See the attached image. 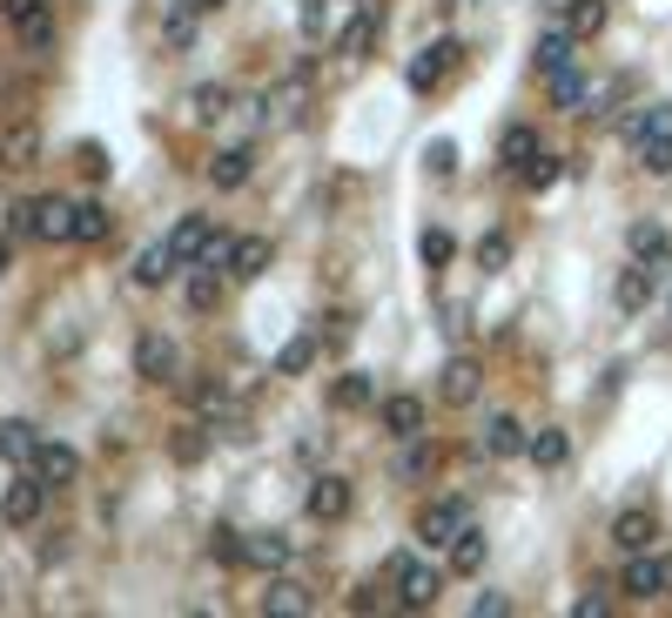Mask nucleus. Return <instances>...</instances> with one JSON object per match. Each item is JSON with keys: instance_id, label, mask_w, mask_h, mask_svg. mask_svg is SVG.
I'll use <instances>...</instances> for the list:
<instances>
[{"instance_id": "f257e3e1", "label": "nucleus", "mask_w": 672, "mask_h": 618, "mask_svg": "<svg viewBox=\"0 0 672 618\" xmlns=\"http://www.w3.org/2000/svg\"><path fill=\"white\" fill-rule=\"evenodd\" d=\"M384 578L397 585V605H403V611H431V605H438V591H444V572H438V565H424L417 552H390Z\"/></svg>"}, {"instance_id": "f03ea898", "label": "nucleus", "mask_w": 672, "mask_h": 618, "mask_svg": "<svg viewBox=\"0 0 672 618\" xmlns=\"http://www.w3.org/2000/svg\"><path fill=\"white\" fill-rule=\"evenodd\" d=\"M464 524H477V517H471V497H431L424 511H417L410 532H417V545H424V552H451Z\"/></svg>"}, {"instance_id": "7ed1b4c3", "label": "nucleus", "mask_w": 672, "mask_h": 618, "mask_svg": "<svg viewBox=\"0 0 672 618\" xmlns=\"http://www.w3.org/2000/svg\"><path fill=\"white\" fill-rule=\"evenodd\" d=\"M0 21L28 41V54H54V8L48 0H0Z\"/></svg>"}, {"instance_id": "20e7f679", "label": "nucleus", "mask_w": 672, "mask_h": 618, "mask_svg": "<svg viewBox=\"0 0 672 618\" xmlns=\"http://www.w3.org/2000/svg\"><path fill=\"white\" fill-rule=\"evenodd\" d=\"M135 377H141V384H176V377H182V357H176V336H161V329H148V336L135 343Z\"/></svg>"}, {"instance_id": "39448f33", "label": "nucleus", "mask_w": 672, "mask_h": 618, "mask_svg": "<svg viewBox=\"0 0 672 618\" xmlns=\"http://www.w3.org/2000/svg\"><path fill=\"white\" fill-rule=\"evenodd\" d=\"M619 591L626 598H659L665 591V552H626V565H619Z\"/></svg>"}, {"instance_id": "423d86ee", "label": "nucleus", "mask_w": 672, "mask_h": 618, "mask_svg": "<svg viewBox=\"0 0 672 618\" xmlns=\"http://www.w3.org/2000/svg\"><path fill=\"white\" fill-rule=\"evenodd\" d=\"M41 504H48V484H41L34 471H21L8 491H0V524H14V532H21V524L41 517Z\"/></svg>"}, {"instance_id": "0eeeda50", "label": "nucleus", "mask_w": 672, "mask_h": 618, "mask_svg": "<svg viewBox=\"0 0 672 618\" xmlns=\"http://www.w3.org/2000/svg\"><path fill=\"white\" fill-rule=\"evenodd\" d=\"M484 458H497V464H512V458H525V444H532V430L512 417V410H497V417H484Z\"/></svg>"}, {"instance_id": "6e6552de", "label": "nucleus", "mask_w": 672, "mask_h": 618, "mask_svg": "<svg viewBox=\"0 0 672 618\" xmlns=\"http://www.w3.org/2000/svg\"><path fill=\"white\" fill-rule=\"evenodd\" d=\"M309 95H316V81H309V67H296L290 81H276L270 95H263V115H270V122H303Z\"/></svg>"}, {"instance_id": "1a4fd4ad", "label": "nucleus", "mask_w": 672, "mask_h": 618, "mask_svg": "<svg viewBox=\"0 0 672 618\" xmlns=\"http://www.w3.org/2000/svg\"><path fill=\"white\" fill-rule=\"evenodd\" d=\"M350 504H357V491H350V478H344V471H323V478L309 484V517H316V524L350 517Z\"/></svg>"}, {"instance_id": "9d476101", "label": "nucleus", "mask_w": 672, "mask_h": 618, "mask_svg": "<svg viewBox=\"0 0 672 618\" xmlns=\"http://www.w3.org/2000/svg\"><path fill=\"white\" fill-rule=\"evenodd\" d=\"M626 249H632V262H645V270H665V262H672V229L652 222V216H639L626 229Z\"/></svg>"}, {"instance_id": "9b49d317", "label": "nucleus", "mask_w": 672, "mask_h": 618, "mask_svg": "<svg viewBox=\"0 0 672 618\" xmlns=\"http://www.w3.org/2000/svg\"><path fill=\"white\" fill-rule=\"evenodd\" d=\"M477 390H484V364H477V357H451L444 377H438V397H444L451 410H464V404H477Z\"/></svg>"}, {"instance_id": "f8f14e48", "label": "nucleus", "mask_w": 672, "mask_h": 618, "mask_svg": "<svg viewBox=\"0 0 672 618\" xmlns=\"http://www.w3.org/2000/svg\"><path fill=\"white\" fill-rule=\"evenodd\" d=\"M249 175H256V142H235V148L209 155V189H242Z\"/></svg>"}, {"instance_id": "ddd939ff", "label": "nucleus", "mask_w": 672, "mask_h": 618, "mask_svg": "<svg viewBox=\"0 0 672 618\" xmlns=\"http://www.w3.org/2000/svg\"><path fill=\"white\" fill-rule=\"evenodd\" d=\"M377 417H384V430L397 437V444H403V437H424V397H410V390H390L377 404Z\"/></svg>"}, {"instance_id": "4468645a", "label": "nucleus", "mask_w": 672, "mask_h": 618, "mask_svg": "<svg viewBox=\"0 0 672 618\" xmlns=\"http://www.w3.org/2000/svg\"><path fill=\"white\" fill-rule=\"evenodd\" d=\"M612 545H619V552H652V545H659V517H652L645 504H626V511L612 517Z\"/></svg>"}, {"instance_id": "2eb2a0df", "label": "nucleus", "mask_w": 672, "mask_h": 618, "mask_svg": "<svg viewBox=\"0 0 672 618\" xmlns=\"http://www.w3.org/2000/svg\"><path fill=\"white\" fill-rule=\"evenodd\" d=\"M34 478H41L48 491H67V484L81 478V451H74V444H48V437H41V451H34Z\"/></svg>"}, {"instance_id": "dca6fc26", "label": "nucleus", "mask_w": 672, "mask_h": 618, "mask_svg": "<svg viewBox=\"0 0 672 618\" xmlns=\"http://www.w3.org/2000/svg\"><path fill=\"white\" fill-rule=\"evenodd\" d=\"M41 161V128L34 122H0V168H34Z\"/></svg>"}, {"instance_id": "f3484780", "label": "nucleus", "mask_w": 672, "mask_h": 618, "mask_svg": "<svg viewBox=\"0 0 672 618\" xmlns=\"http://www.w3.org/2000/svg\"><path fill=\"white\" fill-rule=\"evenodd\" d=\"M34 451H41V430H34L28 417H8V423H0V464L34 471Z\"/></svg>"}, {"instance_id": "a211bd4d", "label": "nucleus", "mask_w": 672, "mask_h": 618, "mask_svg": "<svg viewBox=\"0 0 672 618\" xmlns=\"http://www.w3.org/2000/svg\"><path fill=\"white\" fill-rule=\"evenodd\" d=\"M276 262V242L270 235H235V255H229V276L235 283H256L263 270Z\"/></svg>"}, {"instance_id": "6ab92c4d", "label": "nucleus", "mask_w": 672, "mask_h": 618, "mask_svg": "<svg viewBox=\"0 0 672 618\" xmlns=\"http://www.w3.org/2000/svg\"><path fill=\"white\" fill-rule=\"evenodd\" d=\"M545 148H538V128H525V122H512L497 135V168H512V175H525L532 161H538Z\"/></svg>"}, {"instance_id": "aec40b11", "label": "nucleus", "mask_w": 672, "mask_h": 618, "mask_svg": "<svg viewBox=\"0 0 672 618\" xmlns=\"http://www.w3.org/2000/svg\"><path fill=\"white\" fill-rule=\"evenodd\" d=\"M209 235H216V222H209V216H182V222H176V229H168L161 242H168V249H176V262H182V270H196V255L209 249Z\"/></svg>"}, {"instance_id": "412c9836", "label": "nucleus", "mask_w": 672, "mask_h": 618, "mask_svg": "<svg viewBox=\"0 0 672 618\" xmlns=\"http://www.w3.org/2000/svg\"><path fill=\"white\" fill-rule=\"evenodd\" d=\"M451 61H458V41H431L424 54H417V61L403 67V81L417 87V95H431V87H438V74H444Z\"/></svg>"}, {"instance_id": "4be33fe9", "label": "nucleus", "mask_w": 672, "mask_h": 618, "mask_svg": "<svg viewBox=\"0 0 672 618\" xmlns=\"http://www.w3.org/2000/svg\"><path fill=\"white\" fill-rule=\"evenodd\" d=\"M606 21H612V0H565V28H571L578 48H585V41H599Z\"/></svg>"}, {"instance_id": "5701e85b", "label": "nucleus", "mask_w": 672, "mask_h": 618, "mask_svg": "<svg viewBox=\"0 0 672 618\" xmlns=\"http://www.w3.org/2000/svg\"><path fill=\"white\" fill-rule=\"evenodd\" d=\"M34 235L41 242H74V202L67 196H41L34 202Z\"/></svg>"}, {"instance_id": "b1692460", "label": "nucleus", "mask_w": 672, "mask_h": 618, "mask_svg": "<svg viewBox=\"0 0 672 618\" xmlns=\"http://www.w3.org/2000/svg\"><path fill=\"white\" fill-rule=\"evenodd\" d=\"M290 558H296L290 532H249V565L256 572H290Z\"/></svg>"}, {"instance_id": "393cba45", "label": "nucleus", "mask_w": 672, "mask_h": 618, "mask_svg": "<svg viewBox=\"0 0 672 618\" xmlns=\"http://www.w3.org/2000/svg\"><path fill=\"white\" fill-rule=\"evenodd\" d=\"M652 290H659V270H645V262H632V270L619 276V290H612V303H619V316H639V310L652 303Z\"/></svg>"}, {"instance_id": "a878e982", "label": "nucleus", "mask_w": 672, "mask_h": 618, "mask_svg": "<svg viewBox=\"0 0 672 618\" xmlns=\"http://www.w3.org/2000/svg\"><path fill=\"white\" fill-rule=\"evenodd\" d=\"M229 108H235V95H229V81H202V87H189V122L216 128V122H222Z\"/></svg>"}, {"instance_id": "bb28decb", "label": "nucleus", "mask_w": 672, "mask_h": 618, "mask_svg": "<svg viewBox=\"0 0 672 618\" xmlns=\"http://www.w3.org/2000/svg\"><path fill=\"white\" fill-rule=\"evenodd\" d=\"M525 458H532L538 471H565V464H571V437H565L558 423H545V430H532V444H525Z\"/></svg>"}, {"instance_id": "cd10ccee", "label": "nucleus", "mask_w": 672, "mask_h": 618, "mask_svg": "<svg viewBox=\"0 0 672 618\" xmlns=\"http://www.w3.org/2000/svg\"><path fill=\"white\" fill-rule=\"evenodd\" d=\"M532 61H538V74H558V67H571L578 61V41H571V28L558 21V28H545L538 34V48H532Z\"/></svg>"}, {"instance_id": "c85d7f7f", "label": "nucleus", "mask_w": 672, "mask_h": 618, "mask_svg": "<svg viewBox=\"0 0 672 618\" xmlns=\"http://www.w3.org/2000/svg\"><path fill=\"white\" fill-rule=\"evenodd\" d=\"M309 605H316V598H309V585H296V578H283V572H276V578H270V591H263V611H270V618H303Z\"/></svg>"}, {"instance_id": "c756f323", "label": "nucleus", "mask_w": 672, "mask_h": 618, "mask_svg": "<svg viewBox=\"0 0 672 618\" xmlns=\"http://www.w3.org/2000/svg\"><path fill=\"white\" fill-rule=\"evenodd\" d=\"M176 270H182V262H176V249H168V242H148V249L135 255V290H161Z\"/></svg>"}, {"instance_id": "7c9ffc66", "label": "nucleus", "mask_w": 672, "mask_h": 618, "mask_svg": "<svg viewBox=\"0 0 672 618\" xmlns=\"http://www.w3.org/2000/svg\"><path fill=\"white\" fill-rule=\"evenodd\" d=\"M632 161H639L645 175H672V128H645V135H632Z\"/></svg>"}, {"instance_id": "2f4dec72", "label": "nucleus", "mask_w": 672, "mask_h": 618, "mask_svg": "<svg viewBox=\"0 0 672 618\" xmlns=\"http://www.w3.org/2000/svg\"><path fill=\"white\" fill-rule=\"evenodd\" d=\"M370 41H377V14H370V8H357L344 28H336V54H344V61H364Z\"/></svg>"}, {"instance_id": "473e14b6", "label": "nucleus", "mask_w": 672, "mask_h": 618, "mask_svg": "<svg viewBox=\"0 0 672 618\" xmlns=\"http://www.w3.org/2000/svg\"><path fill=\"white\" fill-rule=\"evenodd\" d=\"M438 471V444H424V437H403V451H397V478L417 484V478H431Z\"/></svg>"}, {"instance_id": "72a5a7b5", "label": "nucleus", "mask_w": 672, "mask_h": 618, "mask_svg": "<svg viewBox=\"0 0 672 618\" xmlns=\"http://www.w3.org/2000/svg\"><path fill=\"white\" fill-rule=\"evenodd\" d=\"M484 558H491V538L477 532V524H464L458 545H451V572H458V578H464V572H484Z\"/></svg>"}, {"instance_id": "f704fd0d", "label": "nucleus", "mask_w": 672, "mask_h": 618, "mask_svg": "<svg viewBox=\"0 0 672 618\" xmlns=\"http://www.w3.org/2000/svg\"><path fill=\"white\" fill-rule=\"evenodd\" d=\"M182 303H189L196 316H209V310L222 303V270H202V262H196V276L182 283Z\"/></svg>"}, {"instance_id": "c9c22d12", "label": "nucleus", "mask_w": 672, "mask_h": 618, "mask_svg": "<svg viewBox=\"0 0 672 618\" xmlns=\"http://www.w3.org/2000/svg\"><path fill=\"white\" fill-rule=\"evenodd\" d=\"M209 558L216 565H249V532H235V524H216V532H209Z\"/></svg>"}, {"instance_id": "e433bc0d", "label": "nucleus", "mask_w": 672, "mask_h": 618, "mask_svg": "<svg viewBox=\"0 0 672 618\" xmlns=\"http://www.w3.org/2000/svg\"><path fill=\"white\" fill-rule=\"evenodd\" d=\"M115 235V216L102 202H74V242H108Z\"/></svg>"}, {"instance_id": "4c0bfd02", "label": "nucleus", "mask_w": 672, "mask_h": 618, "mask_svg": "<svg viewBox=\"0 0 672 618\" xmlns=\"http://www.w3.org/2000/svg\"><path fill=\"white\" fill-rule=\"evenodd\" d=\"M370 397H377V390H370L364 370H350V377H336V384H329V410H370Z\"/></svg>"}, {"instance_id": "58836bf2", "label": "nucleus", "mask_w": 672, "mask_h": 618, "mask_svg": "<svg viewBox=\"0 0 672 618\" xmlns=\"http://www.w3.org/2000/svg\"><path fill=\"white\" fill-rule=\"evenodd\" d=\"M309 364H316V336H309V329H303V336H290V343L276 349V377H303Z\"/></svg>"}, {"instance_id": "ea45409f", "label": "nucleus", "mask_w": 672, "mask_h": 618, "mask_svg": "<svg viewBox=\"0 0 672 618\" xmlns=\"http://www.w3.org/2000/svg\"><path fill=\"white\" fill-rule=\"evenodd\" d=\"M196 14H202L196 0H176L168 21H161V41H168V48H189V41H196Z\"/></svg>"}, {"instance_id": "a19ab883", "label": "nucleus", "mask_w": 672, "mask_h": 618, "mask_svg": "<svg viewBox=\"0 0 672 618\" xmlns=\"http://www.w3.org/2000/svg\"><path fill=\"white\" fill-rule=\"evenodd\" d=\"M417 255H424V270H451L458 235H451V229H424V235H417Z\"/></svg>"}, {"instance_id": "79ce46f5", "label": "nucleus", "mask_w": 672, "mask_h": 618, "mask_svg": "<svg viewBox=\"0 0 672 618\" xmlns=\"http://www.w3.org/2000/svg\"><path fill=\"white\" fill-rule=\"evenodd\" d=\"M545 81H552V102L578 115V102H585V74H578V61H571V67H558V74H545Z\"/></svg>"}, {"instance_id": "37998d69", "label": "nucleus", "mask_w": 672, "mask_h": 618, "mask_svg": "<svg viewBox=\"0 0 672 618\" xmlns=\"http://www.w3.org/2000/svg\"><path fill=\"white\" fill-rule=\"evenodd\" d=\"M168 458H176V464H202L209 458V430H176V437H168Z\"/></svg>"}, {"instance_id": "c03bdc74", "label": "nucleus", "mask_w": 672, "mask_h": 618, "mask_svg": "<svg viewBox=\"0 0 672 618\" xmlns=\"http://www.w3.org/2000/svg\"><path fill=\"white\" fill-rule=\"evenodd\" d=\"M558 175H565V161H558V155H538V161H532V168H525V175H518V182H525V189H532V196H545V189H552V182H558Z\"/></svg>"}, {"instance_id": "a18cd8bd", "label": "nucleus", "mask_w": 672, "mask_h": 618, "mask_svg": "<svg viewBox=\"0 0 672 618\" xmlns=\"http://www.w3.org/2000/svg\"><path fill=\"white\" fill-rule=\"evenodd\" d=\"M504 262H512V235H497V229H491V235L477 242V270H504Z\"/></svg>"}, {"instance_id": "49530a36", "label": "nucleus", "mask_w": 672, "mask_h": 618, "mask_svg": "<svg viewBox=\"0 0 672 618\" xmlns=\"http://www.w3.org/2000/svg\"><path fill=\"white\" fill-rule=\"evenodd\" d=\"M229 255H235V235H222V229H216V235H209V249H202L196 262H202V270H222V276H229Z\"/></svg>"}, {"instance_id": "de8ad7c7", "label": "nucleus", "mask_w": 672, "mask_h": 618, "mask_svg": "<svg viewBox=\"0 0 672 618\" xmlns=\"http://www.w3.org/2000/svg\"><path fill=\"white\" fill-rule=\"evenodd\" d=\"M424 168H431V175H458V148H451V142H431V148H424Z\"/></svg>"}, {"instance_id": "09e8293b", "label": "nucleus", "mask_w": 672, "mask_h": 618, "mask_svg": "<svg viewBox=\"0 0 672 618\" xmlns=\"http://www.w3.org/2000/svg\"><path fill=\"white\" fill-rule=\"evenodd\" d=\"M14 108H21V81H14L8 67H0V122H8Z\"/></svg>"}, {"instance_id": "8fccbe9b", "label": "nucleus", "mask_w": 672, "mask_h": 618, "mask_svg": "<svg viewBox=\"0 0 672 618\" xmlns=\"http://www.w3.org/2000/svg\"><path fill=\"white\" fill-rule=\"evenodd\" d=\"M323 28H329V8H323V0H303V34L316 41Z\"/></svg>"}, {"instance_id": "3c124183", "label": "nucleus", "mask_w": 672, "mask_h": 618, "mask_svg": "<svg viewBox=\"0 0 672 618\" xmlns=\"http://www.w3.org/2000/svg\"><path fill=\"white\" fill-rule=\"evenodd\" d=\"M8 235H34V202H14L8 209Z\"/></svg>"}, {"instance_id": "603ef678", "label": "nucleus", "mask_w": 672, "mask_h": 618, "mask_svg": "<svg viewBox=\"0 0 672 618\" xmlns=\"http://www.w3.org/2000/svg\"><path fill=\"white\" fill-rule=\"evenodd\" d=\"M471 611H477V618H504V611H512V598H504V591H484Z\"/></svg>"}, {"instance_id": "864d4df0", "label": "nucleus", "mask_w": 672, "mask_h": 618, "mask_svg": "<svg viewBox=\"0 0 672 618\" xmlns=\"http://www.w3.org/2000/svg\"><path fill=\"white\" fill-rule=\"evenodd\" d=\"M571 611H578V618H606V611H612V598H599V591H592V598H578Z\"/></svg>"}, {"instance_id": "5fc2aeb1", "label": "nucleus", "mask_w": 672, "mask_h": 618, "mask_svg": "<svg viewBox=\"0 0 672 618\" xmlns=\"http://www.w3.org/2000/svg\"><path fill=\"white\" fill-rule=\"evenodd\" d=\"M8 270H14V249H8V242H0V276H8Z\"/></svg>"}, {"instance_id": "6e6d98bb", "label": "nucleus", "mask_w": 672, "mask_h": 618, "mask_svg": "<svg viewBox=\"0 0 672 618\" xmlns=\"http://www.w3.org/2000/svg\"><path fill=\"white\" fill-rule=\"evenodd\" d=\"M196 8H202V14H216V8H229V0H196Z\"/></svg>"}, {"instance_id": "4d7b16f0", "label": "nucleus", "mask_w": 672, "mask_h": 618, "mask_svg": "<svg viewBox=\"0 0 672 618\" xmlns=\"http://www.w3.org/2000/svg\"><path fill=\"white\" fill-rule=\"evenodd\" d=\"M665 591H672V552H665Z\"/></svg>"}, {"instance_id": "13d9d810", "label": "nucleus", "mask_w": 672, "mask_h": 618, "mask_svg": "<svg viewBox=\"0 0 672 618\" xmlns=\"http://www.w3.org/2000/svg\"><path fill=\"white\" fill-rule=\"evenodd\" d=\"M344 8H364V0H344Z\"/></svg>"}, {"instance_id": "bf43d9fd", "label": "nucleus", "mask_w": 672, "mask_h": 618, "mask_svg": "<svg viewBox=\"0 0 672 618\" xmlns=\"http://www.w3.org/2000/svg\"><path fill=\"white\" fill-rule=\"evenodd\" d=\"M665 316H672V296H665Z\"/></svg>"}]
</instances>
